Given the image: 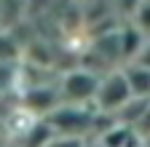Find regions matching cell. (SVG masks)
Segmentation results:
<instances>
[{"label":"cell","mask_w":150,"mask_h":147,"mask_svg":"<svg viewBox=\"0 0 150 147\" xmlns=\"http://www.w3.org/2000/svg\"><path fill=\"white\" fill-rule=\"evenodd\" d=\"M46 120L56 128V134H72V136L86 134L88 128L94 126V115L88 113L86 107L75 104V102H70V104H64V107L56 104L51 113L46 115Z\"/></svg>","instance_id":"cell-1"},{"label":"cell","mask_w":150,"mask_h":147,"mask_svg":"<svg viewBox=\"0 0 150 147\" xmlns=\"http://www.w3.org/2000/svg\"><path fill=\"white\" fill-rule=\"evenodd\" d=\"M131 96H134V91H131V86H129L126 72H112L110 78L99 80L94 102H97V107L105 110V113H118Z\"/></svg>","instance_id":"cell-2"},{"label":"cell","mask_w":150,"mask_h":147,"mask_svg":"<svg viewBox=\"0 0 150 147\" xmlns=\"http://www.w3.org/2000/svg\"><path fill=\"white\" fill-rule=\"evenodd\" d=\"M97 88H99V78L97 75H91L88 70H75L62 80V96L67 102L83 104V102L97 96Z\"/></svg>","instance_id":"cell-3"},{"label":"cell","mask_w":150,"mask_h":147,"mask_svg":"<svg viewBox=\"0 0 150 147\" xmlns=\"http://www.w3.org/2000/svg\"><path fill=\"white\" fill-rule=\"evenodd\" d=\"M56 94H54V88H48V86H32V88H27L24 91V99H22V104H24V110H30L32 115H48L51 110L56 107Z\"/></svg>","instance_id":"cell-4"},{"label":"cell","mask_w":150,"mask_h":147,"mask_svg":"<svg viewBox=\"0 0 150 147\" xmlns=\"http://www.w3.org/2000/svg\"><path fill=\"white\" fill-rule=\"evenodd\" d=\"M56 136V128L43 118V120H35L27 131L19 136V147H48V142Z\"/></svg>","instance_id":"cell-5"},{"label":"cell","mask_w":150,"mask_h":147,"mask_svg":"<svg viewBox=\"0 0 150 147\" xmlns=\"http://www.w3.org/2000/svg\"><path fill=\"white\" fill-rule=\"evenodd\" d=\"M126 78H129V86L134 91V96H147L150 99V67L134 62L131 67H126Z\"/></svg>","instance_id":"cell-6"},{"label":"cell","mask_w":150,"mask_h":147,"mask_svg":"<svg viewBox=\"0 0 150 147\" xmlns=\"http://www.w3.org/2000/svg\"><path fill=\"white\" fill-rule=\"evenodd\" d=\"M48 147H86V142H83V136H72V134H56V136L48 142Z\"/></svg>","instance_id":"cell-7"},{"label":"cell","mask_w":150,"mask_h":147,"mask_svg":"<svg viewBox=\"0 0 150 147\" xmlns=\"http://www.w3.org/2000/svg\"><path fill=\"white\" fill-rule=\"evenodd\" d=\"M139 27L145 32H150V3H139Z\"/></svg>","instance_id":"cell-8"},{"label":"cell","mask_w":150,"mask_h":147,"mask_svg":"<svg viewBox=\"0 0 150 147\" xmlns=\"http://www.w3.org/2000/svg\"><path fill=\"white\" fill-rule=\"evenodd\" d=\"M142 51H145V53H139V56H137L134 62H139V64H145V67H150V46H145Z\"/></svg>","instance_id":"cell-9"},{"label":"cell","mask_w":150,"mask_h":147,"mask_svg":"<svg viewBox=\"0 0 150 147\" xmlns=\"http://www.w3.org/2000/svg\"><path fill=\"white\" fill-rule=\"evenodd\" d=\"M86 147H105V144H102L99 139H94V142H91V144H86Z\"/></svg>","instance_id":"cell-10"},{"label":"cell","mask_w":150,"mask_h":147,"mask_svg":"<svg viewBox=\"0 0 150 147\" xmlns=\"http://www.w3.org/2000/svg\"><path fill=\"white\" fill-rule=\"evenodd\" d=\"M8 144V136H0V147H6Z\"/></svg>","instance_id":"cell-11"},{"label":"cell","mask_w":150,"mask_h":147,"mask_svg":"<svg viewBox=\"0 0 150 147\" xmlns=\"http://www.w3.org/2000/svg\"><path fill=\"white\" fill-rule=\"evenodd\" d=\"M6 147H19V144H13V142H8V144H6Z\"/></svg>","instance_id":"cell-12"}]
</instances>
